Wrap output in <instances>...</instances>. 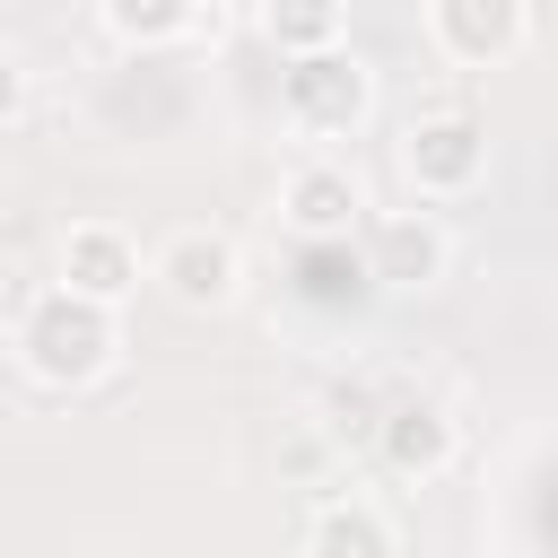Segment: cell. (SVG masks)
I'll list each match as a JSON object with an SVG mask.
<instances>
[{"instance_id":"52a82bcc","label":"cell","mask_w":558,"mask_h":558,"mask_svg":"<svg viewBox=\"0 0 558 558\" xmlns=\"http://www.w3.org/2000/svg\"><path fill=\"white\" fill-rule=\"evenodd\" d=\"M453 453H462V427H453V410L445 401H427V392H392L384 401V418H375V462L392 471V480H445L453 471Z\"/></svg>"},{"instance_id":"ba28073f","label":"cell","mask_w":558,"mask_h":558,"mask_svg":"<svg viewBox=\"0 0 558 558\" xmlns=\"http://www.w3.org/2000/svg\"><path fill=\"white\" fill-rule=\"evenodd\" d=\"M453 270V235L436 209H384L366 218V279L375 288H436Z\"/></svg>"},{"instance_id":"7a4b0ae2","label":"cell","mask_w":558,"mask_h":558,"mask_svg":"<svg viewBox=\"0 0 558 558\" xmlns=\"http://www.w3.org/2000/svg\"><path fill=\"white\" fill-rule=\"evenodd\" d=\"M279 113H288V131H305V140H349L366 113H375V70L340 44V52H305V61H288L279 70Z\"/></svg>"},{"instance_id":"5b68a950","label":"cell","mask_w":558,"mask_h":558,"mask_svg":"<svg viewBox=\"0 0 558 558\" xmlns=\"http://www.w3.org/2000/svg\"><path fill=\"white\" fill-rule=\"evenodd\" d=\"M279 227H288L296 244H349V235H366V183H357V166H340V157L288 166V183H279Z\"/></svg>"},{"instance_id":"30bf717a","label":"cell","mask_w":558,"mask_h":558,"mask_svg":"<svg viewBox=\"0 0 558 558\" xmlns=\"http://www.w3.org/2000/svg\"><path fill=\"white\" fill-rule=\"evenodd\" d=\"M305 558H401V523L375 497H323L305 523Z\"/></svg>"},{"instance_id":"277c9868","label":"cell","mask_w":558,"mask_h":558,"mask_svg":"<svg viewBox=\"0 0 558 558\" xmlns=\"http://www.w3.org/2000/svg\"><path fill=\"white\" fill-rule=\"evenodd\" d=\"M148 288L183 314H227L244 296V253L227 227H174L157 253H148Z\"/></svg>"},{"instance_id":"3957f363","label":"cell","mask_w":558,"mask_h":558,"mask_svg":"<svg viewBox=\"0 0 558 558\" xmlns=\"http://www.w3.org/2000/svg\"><path fill=\"white\" fill-rule=\"evenodd\" d=\"M401 174L418 201H471L488 183V122L480 113H418L401 131Z\"/></svg>"},{"instance_id":"8992f818","label":"cell","mask_w":558,"mask_h":558,"mask_svg":"<svg viewBox=\"0 0 558 558\" xmlns=\"http://www.w3.org/2000/svg\"><path fill=\"white\" fill-rule=\"evenodd\" d=\"M427 44L453 70H506L532 44V9L523 0H427Z\"/></svg>"},{"instance_id":"7c38bea8","label":"cell","mask_w":558,"mask_h":558,"mask_svg":"<svg viewBox=\"0 0 558 558\" xmlns=\"http://www.w3.org/2000/svg\"><path fill=\"white\" fill-rule=\"evenodd\" d=\"M340 26H349V0H262V35L305 61V52H340Z\"/></svg>"},{"instance_id":"9c48e42d","label":"cell","mask_w":558,"mask_h":558,"mask_svg":"<svg viewBox=\"0 0 558 558\" xmlns=\"http://www.w3.org/2000/svg\"><path fill=\"white\" fill-rule=\"evenodd\" d=\"M61 288H78V296H96V305H122V296L140 288V244H131L113 218H78V227L61 235Z\"/></svg>"},{"instance_id":"6da1fadb","label":"cell","mask_w":558,"mask_h":558,"mask_svg":"<svg viewBox=\"0 0 558 558\" xmlns=\"http://www.w3.org/2000/svg\"><path fill=\"white\" fill-rule=\"evenodd\" d=\"M9 349H17V366L44 384V392H87L96 375H113V357H122V305H96V296H78V288H35L26 305H17V331H9Z\"/></svg>"},{"instance_id":"8fae6325","label":"cell","mask_w":558,"mask_h":558,"mask_svg":"<svg viewBox=\"0 0 558 558\" xmlns=\"http://www.w3.org/2000/svg\"><path fill=\"white\" fill-rule=\"evenodd\" d=\"M96 17H105V35L113 44H140V52H157V44H183V35H201V0H96Z\"/></svg>"}]
</instances>
